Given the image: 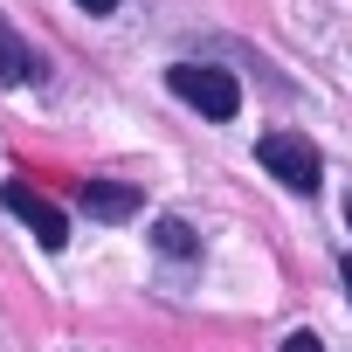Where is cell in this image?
Wrapping results in <instances>:
<instances>
[{
    "mask_svg": "<svg viewBox=\"0 0 352 352\" xmlns=\"http://www.w3.org/2000/svg\"><path fill=\"white\" fill-rule=\"evenodd\" d=\"M345 221H352V208H345Z\"/></svg>",
    "mask_w": 352,
    "mask_h": 352,
    "instance_id": "10",
    "label": "cell"
},
{
    "mask_svg": "<svg viewBox=\"0 0 352 352\" xmlns=\"http://www.w3.org/2000/svg\"><path fill=\"white\" fill-rule=\"evenodd\" d=\"M76 201H83L97 221H124V214H138V187H118V180H83Z\"/></svg>",
    "mask_w": 352,
    "mask_h": 352,
    "instance_id": "4",
    "label": "cell"
},
{
    "mask_svg": "<svg viewBox=\"0 0 352 352\" xmlns=\"http://www.w3.org/2000/svg\"><path fill=\"white\" fill-rule=\"evenodd\" d=\"M256 159L270 166V180H283L290 194H318V152H311V138H297V131H263V138H256Z\"/></svg>",
    "mask_w": 352,
    "mask_h": 352,
    "instance_id": "2",
    "label": "cell"
},
{
    "mask_svg": "<svg viewBox=\"0 0 352 352\" xmlns=\"http://www.w3.org/2000/svg\"><path fill=\"white\" fill-rule=\"evenodd\" d=\"M338 276H345V290H352V256H345V263H338Z\"/></svg>",
    "mask_w": 352,
    "mask_h": 352,
    "instance_id": "9",
    "label": "cell"
},
{
    "mask_svg": "<svg viewBox=\"0 0 352 352\" xmlns=\"http://www.w3.org/2000/svg\"><path fill=\"white\" fill-rule=\"evenodd\" d=\"M76 8H83V14H111V8H118V0H76Z\"/></svg>",
    "mask_w": 352,
    "mask_h": 352,
    "instance_id": "8",
    "label": "cell"
},
{
    "mask_svg": "<svg viewBox=\"0 0 352 352\" xmlns=\"http://www.w3.org/2000/svg\"><path fill=\"white\" fill-rule=\"evenodd\" d=\"M28 76H42V56H35L8 21H0V83H28Z\"/></svg>",
    "mask_w": 352,
    "mask_h": 352,
    "instance_id": "5",
    "label": "cell"
},
{
    "mask_svg": "<svg viewBox=\"0 0 352 352\" xmlns=\"http://www.w3.org/2000/svg\"><path fill=\"white\" fill-rule=\"evenodd\" d=\"M152 242H159V256H194V249H201V242H194V228H187V221H173V214L152 228Z\"/></svg>",
    "mask_w": 352,
    "mask_h": 352,
    "instance_id": "6",
    "label": "cell"
},
{
    "mask_svg": "<svg viewBox=\"0 0 352 352\" xmlns=\"http://www.w3.org/2000/svg\"><path fill=\"white\" fill-rule=\"evenodd\" d=\"M0 201H8V214H14V221H28V228H35V242H42V249H63V242H69L63 208H56L49 194H35L28 180H8V187H0Z\"/></svg>",
    "mask_w": 352,
    "mask_h": 352,
    "instance_id": "3",
    "label": "cell"
},
{
    "mask_svg": "<svg viewBox=\"0 0 352 352\" xmlns=\"http://www.w3.org/2000/svg\"><path fill=\"white\" fill-rule=\"evenodd\" d=\"M283 352H324V345H318V331H290V338H283Z\"/></svg>",
    "mask_w": 352,
    "mask_h": 352,
    "instance_id": "7",
    "label": "cell"
},
{
    "mask_svg": "<svg viewBox=\"0 0 352 352\" xmlns=\"http://www.w3.org/2000/svg\"><path fill=\"white\" fill-rule=\"evenodd\" d=\"M166 83H173V97H180V104H194L201 118H235V111H242V90H235V76H228V69L173 63V69H166Z\"/></svg>",
    "mask_w": 352,
    "mask_h": 352,
    "instance_id": "1",
    "label": "cell"
}]
</instances>
